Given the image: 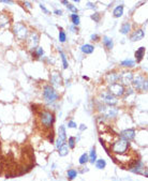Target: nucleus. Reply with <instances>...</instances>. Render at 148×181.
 <instances>
[{
    "mask_svg": "<svg viewBox=\"0 0 148 181\" xmlns=\"http://www.w3.org/2000/svg\"><path fill=\"white\" fill-rule=\"evenodd\" d=\"M130 30H131L130 23H124L121 28H120V33H122V34H128V33L130 32Z\"/></svg>",
    "mask_w": 148,
    "mask_h": 181,
    "instance_id": "412c9836",
    "label": "nucleus"
},
{
    "mask_svg": "<svg viewBox=\"0 0 148 181\" xmlns=\"http://www.w3.org/2000/svg\"><path fill=\"white\" fill-rule=\"evenodd\" d=\"M39 42H40L39 34L37 32H31L28 35V38H27V47H28V49L31 50V52H35L38 48Z\"/></svg>",
    "mask_w": 148,
    "mask_h": 181,
    "instance_id": "39448f33",
    "label": "nucleus"
},
{
    "mask_svg": "<svg viewBox=\"0 0 148 181\" xmlns=\"http://www.w3.org/2000/svg\"><path fill=\"white\" fill-rule=\"evenodd\" d=\"M13 32H14L15 38L17 40H20V41H25V40H27V38H28V35H29L28 28H27L24 24H22V23H16V24L14 25Z\"/></svg>",
    "mask_w": 148,
    "mask_h": 181,
    "instance_id": "f03ea898",
    "label": "nucleus"
},
{
    "mask_svg": "<svg viewBox=\"0 0 148 181\" xmlns=\"http://www.w3.org/2000/svg\"><path fill=\"white\" fill-rule=\"evenodd\" d=\"M142 169H144V165H143V163H142L141 161H139L134 166H133L132 168H130L129 170H131L132 172H136V174H141Z\"/></svg>",
    "mask_w": 148,
    "mask_h": 181,
    "instance_id": "6ab92c4d",
    "label": "nucleus"
},
{
    "mask_svg": "<svg viewBox=\"0 0 148 181\" xmlns=\"http://www.w3.org/2000/svg\"><path fill=\"white\" fill-rule=\"evenodd\" d=\"M91 20H94L96 23H99V20H100V13H94L91 15Z\"/></svg>",
    "mask_w": 148,
    "mask_h": 181,
    "instance_id": "72a5a7b5",
    "label": "nucleus"
},
{
    "mask_svg": "<svg viewBox=\"0 0 148 181\" xmlns=\"http://www.w3.org/2000/svg\"><path fill=\"white\" fill-rule=\"evenodd\" d=\"M0 2H3V3H9V5H12L13 1H7V0H3V1H0Z\"/></svg>",
    "mask_w": 148,
    "mask_h": 181,
    "instance_id": "79ce46f5",
    "label": "nucleus"
},
{
    "mask_svg": "<svg viewBox=\"0 0 148 181\" xmlns=\"http://www.w3.org/2000/svg\"><path fill=\"white\" fill-rule=\"evenodd\" d=\"M124 91H126V89H124V85H121L119 83H115L109 86V93L113 94L116 98L117 96H122L124 94Z\"/></svg>",
    "mask_w": 148,
    "mask_h": 181,
    "instance_id": "423d86ee",
    "label": "nucleus"
},
{
    "mask_svg": "<svg viewBox=\"0 0 148 181\" xmlns=\"http://www.w3.org/2000/svg\"><path fill=\"white\" fill-rule=\"evenodd\" d=\"M24 5H26V7L28 8V9H31V8H32V5H31V3L29 2V1H25V2H24Z\"/></svg>",
    "mask_w": 148,
    "mask_h": 181,
    "instance_id": "4c0bfd02",
    "label": "nucleus"
},
{
    "mask_svg": "<svg viewBox=\"0 0 148 181\" xmlns=\"http://www.w3.org/2000/svg\"><path fill=\"white\" fill-rule=\"evenodd\" d=\"M81 50L86 55H90L94 52V46L91 45V44H84V45L81 46Z\"/></svg>",
    "mask_w": 148,
    "mask_h": 181,
    "instance_id": "f3484780",
    "label": "nucleus"
},
{
    "mask_svg": "<svg viewBox=\"0 0 148 181\" xmlns=\"http://www.w3.org/2000/svg\"><path fill=\"white\" fill-rule=\"evenodd\" d=\"M54 13L56 14V15H62V11H61V10H55Z\"/></svg>",
    "mask_w": 148,
    "mask_h": 181,
    "instance_id": "58836bf2",
    "label": "nucleus"
},
{
    "mask_svg": "<svg viewBox=\"0 0 148 181\" xmlns=\"http://www.w3.org/2000/svg\"><path fill=\"white\" fill-rule=\"evenodd\" d=\"M43 54H44V50L42 47H38L35 52H32V56H35V58H39V57H41Z\"/></svg>",
    "mask_w": 148,
    "mask_h": 181,
    "instance_id": "c85d7f7f",
    "label": "nucleus"
},
{
    "mask_svg": "<svg viewBox=\"0 0 148 181\" xmlns=\"http://www.w3.org/2000/svg\"><path fill=\"white\" fill-rule=\"evenodd\" d=\"M65 40H67V34H65V31L60 28V31H59V41H60L61 43H65Z\"/></svg>",
    "mask_w": 148,
    "mask_h": 181,
    "instance_id": "2f4dec72",
    "label": "nucleus"
},
{
    "mask_svg": "<svg viewBox=\"0 0 148 181\" xmlns=\"http://www.w3.org/2000/svg\"><path fill=\"white\" fill-rule=\"evenodd\" d=\"M103 45H104L107 49H112L113 46H114L113 40L109 37H103Z\"/></svg>",
    "mask_w": 148,
    "mask_h": 181,
    "instance_id": "aec40b11",
    "label": "nucleus"
},
{
    "mask_svg": "<svg viewBox=\"0 0 148 181\" xmlns=\"http://www.w3.org/2000/svg\"><path fill=\"white\" fill-rule=\"evenodd\" d=\"M59 54H60V56H61V60H62L63 69H68V67H69V64H68L67 57H65V55L63 54V52H61V50H59Z\"/></svg>",
    "mask_w": 148,
    "mask_h": 181,
    "instance_id": "cd10ccee",
    "label": "nucleus"
},
{
    "mask_svg": "<svg viewBox=\"0 0 148 181\" xmlns=\"http://www.w3.org/2000/svg\"><path fill=\"white\" fill-rule=\"evenodd\" d=\"M133 78H134V75H133L132 72H127V73H124L122 75H120V79H121L124 85H129V84H131Z\"/></svg>",
    "mask_w": 148,
    "mask_h": 181,
    "instance_id": "ddd939ff",
    "label": "nucleus"
},
{
    "mask_svg": "<svg viewBox=\"0 0 148 181\" xmlns=\"http://www.w3.org/2000/svg\"><path fill=\"white\" fill-rule=\"evenodd\" d=\"M119 79H120V75H118L117 73L112 72L106 75V81L109 85H113V84L117 83V81H119Z\"/></svg>",
    "mask_w": 148,
    "mask_h": 181,
    "instance_id": "2eb2a0df",
    "label": "nucleus"
},
{
    "mask_svg": "<svg viewBox=\"0 0 148 181\" xmlns=\"http://www.w3.org/2000/svg\"><path fill=\"white\" fill-rule=\"evenodd\" d=\"M102 101L105 103L106 105H109V107L115 106L118 103V100L116 96H114L113 94H111L109 92H105V93H102Z\"/></svg>",
    "mask_w": 148,
    "mask_h": 181,
    "instance_id": "6e6552de",
    "label": "nucleus"
},
{
    "mask_svg": "<svg viewBox=\"0 0 148 181\" xmlns=\"http://www.w3.org/2000/svg\"><path fill=\"white\" fill-rule=\"evenodd\" d=\"M87 5H88V8H90V9H94V8H96V5H94L92 2H87Z\"/></svg>",
    "mask_w": 148,
    "mask_h": 181,
    "instance_id": "ea45409f",
    "label": "nucleus"
},
{
    "mask_svg": "<svg viewBox=\"0 0 148 181\" xmlns=\"http://www.w3.org/2000/svg\"><path fill=\"white\" fill-rule=\"evenodd\" d=\"M67 8H68V10H70V11H71L73 14H76L77 13V8L75 7V5H71V3H69V5H67Z\"/></svg>",
    "mask_w": 148,
    "mask_h": 181,
    "instance_id": "473e14b6",
    "label": "nucleus"
},
{
    "mask_svg": "<svg viewBox=\"0 0 148 181\" xmlns=\"http://www.w3.org/2000/svg\"><path fill=\"white\" fill-rule=\"evenodd\" d=\"M61 3H62V5H69V2H68V1H65V0H62V1H61Z\"/></svg>",
    "mask_w": 148,
    "mask_h": 181,
    "instance_id": "c03bdc74",
    "label": "nucleus"
},
{
    "mask_svg": "<svg viewBox=\"0 0 148 181\" xmlns=\"http://www.w3.org/2000/svg\"><path fill=\"white\" fill-rule=\"evenodd\" d=\"M40 9H41L42 11H43V12H44V13H45V14H47V15H48V14H50V12L48 11V10H47V9H46V8H45V5H42V3H41V5H40Z\"/></svg>",
    "mask_w": 148,
    "mask_h": 181,
    "instance_id": "f704fd0d",
    "label": "nucleus"
},
{
    "mask_svg": "<svg viewBox=\"0 0 148 181\" xmlns=\"http://www.w3.org/2000/svg\"><path fill=\"white\" fill-rule=\"evenodd\" d=\"M131 84L133 85L134 89L137 90V91H141V90L147 91V79L144 76H142V75H137L136 77H134Z\"/></svg>",
    "mask_w": 148,
    "mask_h": 181,
    "instance_id": "20e7f679",
    "label": "nucleus"
},
{
    "mask_svg": "<svg viewBox=\"0 0 148 181\" xmlns=\"http://www.w3.org/2000/svg\"><path fill=\"white\" fill-rule=\"evenodd\" d=\"M88 161H89V155H88L87 153H83L82 157H80V164H81V165H84V164H86Z\"/></svg>",
    "mask_w": 148,
    "mask_h": 181,
    "instance_id": "bb28decb",
    "label": "nucleus"
},
{
    "mask_svg": "<svg viewBox=\"0 0 148 181\" xmlns=\"http://www.w3.org/2000/svg\"><path fill=\"white\" fill-rule=\"evenodd\" d=\"M145 52H146V48L144 47V46H141V47L135 52L134 56H135V60H136V62H141L142 60H143Z\"/></svg>",
    "mask_w": 148,
    "mask_h": 181,
    "instance_id": "dca6fc26",
    "label": "nucleus"
},
{
    "mask_svg": "<svg viewBox=\"0 0 148 181\" xmlns=\"http://www.w3.org/2000/svg\"><path fill=\"white\" fill-rule=\"evenodd\" d=\"M32 110H35V125L38 127H40L43 132H47L48 134L54 133L53 131V127L55 123V115L52 110L47 108H42L40 109H35L32 107Z\"/></svg>",
    "mask_w": 148,
    "mask_h": 181,
    "instance_id": "f257e3e1",
    "label": "nucleus"
},
{
    "mask_svg": "<svg viewBox=\"0 0 148 181\" xmlns=\"http://www.w3.org/2000/svg\"><path fill=\"white\" fill-rule=\"evenodd\" d=\"M105 166H106V162L104 161V160H97L96 161V167L98 168V169H103V168H105Z\"/></svg>",
    "mask_w": 148,
    "mask_h": 181,
    "instance_id": "a878e982",
    "label": "nucleus"
},
{
    "mask_svg": "<svg viewBox=\"0 0 148 181\" xmlns=\"http://www.w3.org/2000/svg\"><path fill=\"white\" fill-rule=\"evenodd\" d=\"M12 18L9 13H5V12H0V29L5 28V27L9 26L11 23Z\"/></svg>",
    "mask_w": 148,
    "mask_h": 181,
    "instance_id": "9d476101",
    "label": "nucleus"
},
{
    "mask_svg": "<svg viewBox=\"0 0 148 181\" xmlns=\"http://www.w3.org/2000/svg\"><path fill=\"white\" fill-rule=\"evenodd\" d=\"M58 152L60 157H65V155L69 153V147H68V144H63L60 148L58 149Z\"/></svg>",
    "mask_w": 148,
    "mask_h": 181,
    "instance_id": "4be33fe9",
    "label": "nucleus"
},
{
    "mask_svg": "<svg viewBox=\"0 0 148 181\" xmlns=\"http://www.w3.org/2000/svg\"><path fill=\"white\" fill-rule=\"evenodd\" d=\"M87 129V127H86L85 125H81V127H80V130H81V131H84V130H86Z\"/></svg>",
    "mask_w": 148,
    "mask_h": 181,
    "instance_id": "a19ab883",
    "label": "nucleus"
},
{
    "mask_svg": "<svg viewBox=\"0 0 148 181\" xmlns=\"http://www.w3.org/2000/svg\"><path fill=\"white\" fill-rule=\"evenodd\" d=\"M71 20H72V24L74 26H79L80 23H81V20H80V16L77 14H72L71 15Z\"/></svg>",
    "mask_w": 148,
    "mask_h": 181,
    "instance_id": "393cba45",
    "label": "nucleus"
},
{
    "mask_svg": "<svg viewBox=\"0 0 148 181\" xmlns=\"http://www.w3.org/2000/svg\"><path fill=\"white\" fill-rule=\"evenodd\" d=\"M118 136H119L120 138H122V139L127 140V142H131V140H133L135 137V130L134 129L124 130Z\"/></svg>",
    "mask_w": 148,
    "mask_h": 181,
    "instance_id": "1a4fd4ad",
    "label": "nucleus"
},
{
    "mask_svg": "<svg viewBox=\"0 0 148 181\" xmlns=\"http://www.w3.org/2000/svg\"><path fill=\"white\" fill-rule=\"evenodd\" d=\"M117 115H118V108L117 107L112 106V107H109V108H106L104 110V117L109 118V119L117 117Z\"/></svg>",
    "mask_w": 148,
    "mask_h": 181,
    "instance_id": "4468645a",
    "label": "nucleus"
},
{
    "mask_svg": "<svg viewBox=\"0 0 148 181\" xmlns=\"http://www.w3.org/2000/svg\"><path fill=\"white\" fill-rule=\"evenodd\" d=\"M43 98L47 103L53 104V103H55L58 100L59 96L54 87H52L50 85H46L43 89Z\"/></svg>",
    "mask_w": 148,
    "mask_h": 181,
    "instance_id": "7ed1b4c3",
    "label": "nucleus"
},
{
    "mask_svg": "<svg viewBox=\"0 0 148 181\" xmlns=\"http://www.w3.org/2000/svg\"><path fill=\"white\" fill-rule=\"evenodd\" d=\"M90 39H91V41H98V40H99V35L97 34V33H94V34L90 35Z\"/></svg>",
    "mask_w": 148,
    "mask_h": 181,
    "instance_id": "e433bc0d",
    "label": "nucleus"
},
{
    "mask_svg": "<svg viewBox=\"0 0 148 181\" xmlns=\"http://www.w3.org/2000/svg\"><path fill=\"white\" fill-rule=\"evenodd\" d=\"M90 163H96L97 161V152H96V147H92L91 151H90V157H89Z\"/></svg>",
    "mask_w": 148,
    "mask_h": 181,
    "instance_id": "b1692460",
    "label": "nucleus"
},
{
    "mask_svg": "<svg viewBox=\"0 0 148 181\" xmlns=\"http://www.w3.org/2000/svg\"><path fill=\"white\" fill-rule=\"evenodd\" d=\"M77 125H76V123L74 122V121H69V122H68V128H71V129H74V128H76Z\"/></svg>",
    "mask_w": 148,
    "mask_h": 181,
    "instance_id": "c9c22d12",
    "label": "nucleus"
},
{
    "mask_svg": "<svg viewBox=\"0 0 148 181\" xmlns=\"http://www.w3.org/2000/svg\"><path fill=\"white\" fill-rule=\"evenodd\" d=\"M77 176V172L75 169H69L68 170V178L70 179V180H73L75 177Z\"/></svg>",
    "mask_w": 148,
    "mask_h": 181,
    "instance_id": "c756f323",
    "label": "nucleus"
},
{
    "mask_svg": "<svg viewBox=\"0 0 148 181\" xmlns=\"http://www.w3.org/2000/svg\"><path fill=\"white\" fill-rule=\"evenodd\" d=\"M50 84L52 87H60L62 85V77L59 73H52L50 75Z\"/></svg>",
    "mask_w": 148,
    "mask_h": 181,
    "instance_id": "9b49d317",
    "label": "nucleus"
},
{
    "mask_svg": "<svg viewBox=\"0 0 148 181\" xmlns=\"http://www.w3.org/2000/svg\"><path fill=\"white\" fill-rule=\"evenodd\" d=\"M121 66L124 67V68H133L135 66V61L131 60V59H127V60L121 61Z\"/></svg>",
    "mask_w": 148,
    "mask_h": 181,
    "instance_id": "5701e85b",
    "label": "nucleus"
},
{
    "mask_svg": "<svg viewBox=\"0 0 148 181\" xmlns=\"http://www.w3.org/2000/svg\"><path fill=\"white\" fill-rule=\"evenodd\" d=\"M65 139H67V133H65V125H60L58 129V137L56 140V147L59 149L63 144H65Z\"/></svg>",
    "mask_w": 148,
    "mask_h": 181,
    "instance_id": "0eeeda50",
    "label": "nucleus"
},
{
    "mask_svg": "<svg viewBox=\"0 0 148 181\" xmlns=\"http://www.w3.org/2000/svg\"><path fill=\"white\" fill-rule=\"evenodd\" d=\"M122 14H124V5H118V7H116L115 9H114V11H113L114 17H116V18L121 17Z\"/></svg>",
    "mask_w": 148,
    "mask_h": 181,
    "instance_id": "a211bd4d",
    "label": "nucleus"
},
{
    "mask_svg": "<svg viewBox=\"0 0 148 181\" xmlns=\"http://www.w3.org/2000/svg\"><path fill=\"white\" fill-rule=\"evenodd\" d=\"M71 30L73 32H77V28H75V27H71Z\"/></svg>",
    "mask_w": 148,
    "mask_h": 181,
    "instance_id": "37998d69",
    "label": "nucleus"
},
{
    "mask_svg": "<svg viewBox=\"0 0 148 181\" xmlns=\"http://www.w3.org/2000/svg\"><path fill=\"white\" fill-rule=\"evenodd\" d=\"M145 37V32H144L143 29H136L135 31H133L130 35V40L132 42H136V41H141L143 40V38Z\"/></svg>",
    "mask_w": 148,
    "mask_h": 181,
    "instance_id": "f8f14e48",
    "label": "nucleus"
},
{
    "mask_svg": "<svg viewBox=\"0 0 148 181\" xmlns=\"http://www.w3.org/2000/svg\"><path fill=\"white\" fill-rule=\"evenodd\" d=\"M75 143H76L75 137L71 136V137L69 138V140H68V147H69V148H71V149H74V148H75Z\"/></svg>",
    "mask_w": 148,
    "mask_h": 181,
    "instance_id": "7c9ffc66",
    "label": "nucleus"
}]
</instances>
